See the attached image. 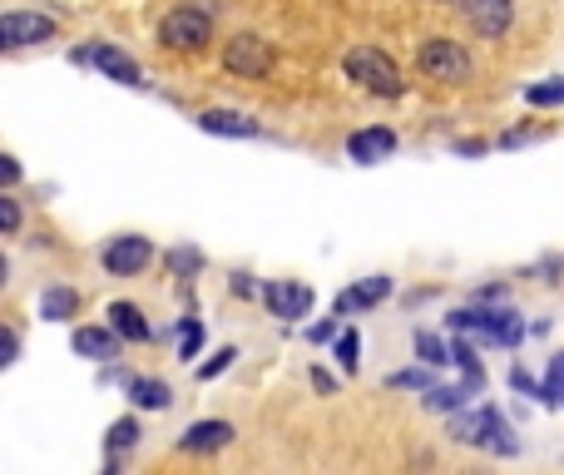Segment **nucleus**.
Instances as JSON below:
<instances>
[{
    "mask_svg": "<svg viewBox=\"0 0 564 475\" xmlns=\"http://www.w3.org/2000/svg\"><path fill=\"white\" fill-rule=\"evenodd\" d=\"M451 356L465 366V382H471L475 391H480V386H485V366L475 362V352H471V346H465V342H455V352H451Z\"/></svg>",
    "mask_w": 564,
    "mask_h": 475,
    "instance_id": "obj_24",
    "label": "nucleus"
},
{
    "mask_svg": "<svg viewBox=\"0 0 564 475\" xmlns=\"http://www.w3.org/2000/svg\"><path fill=\"white\" fill-rule=\"evenodd\" d=\"M174 267L178 273H193V267H203V257L198 253H174Z\"/></svg>",
    "mask_w": 564,
    "mask_h": 475,
    "instance_id": "obj_30",
    "label": "nucleus"
},
{
    "mask_svg": "<svg viewBox=\"0 0 564 475\" xmlns=\"http://www.w3.org/2000/svg\"><path fill=\"white\" fill-rule=\"evenodd\" d=\"M451 327H461V332H485L495 336V342L515 346L520 342V322H515V312H485V307H461V312H451Z\"/></svg>",
    "mask_w": 564,
    "mask_h": 475,
    "instance_id": "obj_7",
    "label": "nucleus"
},
{
    "mask_svg": "<svg viewBox=\"0 0 564 475\" xmlns=\"http://www.w3.org/2000/svg\"><path fill=\"white\" fill-rule=\"evenodd\" d=\"M471 391H475L471 382H465V386H431V391H425V406H431V411H455V406H461Z\"/></svg>",
    "mask_w": 564,
    "mask_h": 475,
    "instance_id": "obj_20",
    "label": "nucleus"
},
{
    "mask_svg": "<svg viewBox=\"0 0 564 475\" xmlns=\"http://www.w3.org/2000/svg\"><path fill=\"white\" fill-rule=\"evenodd\" d=\"M75 352L79 356H95V362H109V356L119 352L114 332H104V327H79L75 332Z\"/></svg>",
    "mask_w": 564,
    "mask_h": 475,
    "instance_id": "obj_16",
    "label": "nucleus"
},
{
    "mask_svg": "<svg viewBox=\"0 0 564 475\" xmlns=\"http://www.w3.org/2000/svg\"><path fill=\"white\" fill-rule=\"evenodd\" d=\"M416 65H421V75H431V79H465L471 75V55H465L461 45H451V40H425Z\"/></svg>",
    "mask_w": 564,
    "mask_h": 475,
    "instance_id": "obj_5",
    "label": "nucleus"
},
{
    "mask_svg": "<svg viewBox=\"0 0 564 475\" xmlns=\"http://www.w3.org/2000/svg\"><path fill=\"white\" fill-rule=\"evenodd\" d=\"M129 391H134V406H144V411H164L174 396H168L164 382H148V376H139V382H129Z\"/></svg>",
    "mask_w": 564,
    "mask_h": 475,
    "instance_id": "obj_19",
    "label": "nucleus"
},
{
    "mask_svg": "<svg viewBox=\"0 0 564 475\" xmlns=\"http://www.w3.org/2000/svg\"><path fill=\"white\" fill-rule=\"evenodd\" d=\"M263 302L273 307L277 317H307V312H312V292H307V287H297V283H267L263 287Z\"/></svg>",
    "mask_w": 564,
    "mask_h": 475,
    "instance_id": "obj_12",
    "label": "nucleus"
},
{
    "mask_svg": "<svg viewBox=\"0 0 564 475\" xmlns=\"http://www.w3.org/2000/svg\"><path fill=\"white\" fill-rule=\"evenodd\" d=\"M451 435H455V441H471V445H490L495 455H515L510 431H505L500 411H490V406H485V411H475V416H455Z\"/></svg>",
    "mask_w": 564,
    "mask_h": 475,
    "instance_id": "obj_3",
    "label": "nucleus"
},
{
    "mask_svg": "<svg viewBox=\"0 0 564 475\" xmlns=\"http://www.w3.org/2000/svg\"><path fill=\"white\" fill-rule=\"evenodd\" d=\"M148 263H154V243L139 233H124L104 247V273H114V277H134V273H144Z\"/></svg>",
    "mask_w": 564,
    "mask_h": 475,
    "instance_id": "obj_6",
    "label": "nucleus"
},
{
    "mask_svg": "<svg viewBox=\"0 0 564 475\" xmlns=\"http://www.w3.org/2000/svg\"><path fill=\"white\" fill-rule=\"evenodd\" d=\"M0 223H5V233H15V228H20V208H15V198H0Z\"/></svg>",
    "mask_w": 564,
    "mask_h": 475,
    "instance_id": "obj_28",
    "label": "nucleus"
},
{
    "mask_svg": "<svg viewBox=\"0 0 564 475\" xmlns=\"http://www.w3.org/2000/svg\"><path fill=\"white\" fill-rule=\"evenodd\" d=\"M416 352H421V362H425V366H445V362H455V356H445L441 336H431V332H416Z\"/></svg>",
    "mask_w": 564,
    "mask_h": 475,
    "instance_id": "obj_22",
    "label": "nucleus"
},
{
    "mask_svg": "<svg viewBox=\"0 0 564 475\" xmlns=\"http://www.w3.org/2000/svg\"><path fill=\"white\" fill-rule=\"evenodd\" d=\"M198 346H203V327L188 322L184 327V356H198Z\"/></svg>",
    "mask_w": 564,
    "mask_h": 475,
    "instance_id": "obj_29",
    "label": "nucleus"
},
{
    "mask_svg": "<svg viewBox=\"0 0 564 475\" xmlns=\"http://www.w3.org/2000/svg\"><path fill=\"white\" fill-rule=\"evenodd\" d=\"M346 154H352L356 164H381V158L396 154V134L391 129H362V134L346 139Z\"/></svg>",
    "mask_w": 564,
    "mask_h": 475,
    "instance_id": "obj_11",
    "label": "nucleus"
},
{
    "mask_svg": "<svg viewBox=\"0 0 564 475\" xmlns=\"http://www.w3.org/2000/svg\"><path fill=\"white\" fill-rule=\"evenodd\" d=\"M386 292H391V277H366L362 287H352V292H342V302H336V307H342V312H352V307H356V312H362V307H376V302H381Z\"/></svg>",
    "mask_w": 564,
    "mask_h": 475,
    "instance_id": "obj_17",
    "label": "nucleus"
},
{
    "mask_svg": "<svg viewBox=\"0 0 564 475\" xmlns=\"http://www.w3.org/2000/svg\"><path fill=\"white\" fill-rule=\"evenodd\" d=\"M139 441V426L134 421H114L109 426V451H129Z\"/></svg>",
    "mask_w": 564,
    "mask_h": 475,
    "instance_id": "obj_26",
    "label": "nucleus"
},
{
    "mask_svg": "<svg viewBox=\"0 0 564 475\" xmlns=\"http://www.w3.org/2000/svg\"><path fill=\"white\" fill-rule=\"evenodd\" d=\"M342 65H346V75H352L356 85H366L372 95H381V99L401 95V69H396L391 59L381 55V49H352Z\"/></svg>",
    "mask_w": 564,
    "mask_h": 475,
    "instance_id": "obj_2",
    "label": "nucleus"
},
{
    "mask_svg": "<svg viewBox=\"0 0 564 475\" xmlns=\"http://www.w3.org/2000/svg\"><path fill=\"white\" fill-rule=\"evenodd\" d=\"M540 401H544V406H554V411L564 406V356H554L550 376H544V386H540Z\"/></svg>",
    "mask_w": 564,
    "mask_h": 475,
    "instance_id": "obj_21",
    "label": "nucleus"
},
{
    "mask_svg": "<svg viewBox=\"0 0 564 475\" xmlns=\"http://www.w3.org/2000/svg\"><path fill=\"white\" fill-rule=\"evenodd\" d=\"M223 65H228V75H237V79H263L267 69H273V45H267L263 35H233L223 49Z\"/></svg>",
    "mask_w": 564,
    "mask_h": 475,
    "instance_id": "obj_4",
    "label": "nucleus"
},
{
    "mask_svg": "<svg viewBox=\"0 0 564 475\" xmlns=\"http://www.w3.org/2000/svg\"><path fill=\"white\" fill-rule=\"evenodd\" d=\"M75 65H99L109 79H119V85H144V69H139L134 59H129L124 49H114V45H85V49H75Z\"/></svg>",
    "mask_w": 564,
    "mask_h": 475,
    "instance_id": "obj_8",
    "label": "nucleus"
},
{
    "mask_svg": "<svg viewBox=\"0 0 564 475\" xmlns=\"http://www.w3.org/2000/svg\"><path fill=\"white\" fill-rule=\"evenodd\" d=\"M461 15H465V25H471L475 35L495 40V35H505V30H510L515 5H510V0H461Z\"/></svg>",
    "mask_w": 564,
    "mask_h": 475,
    "instance_id": "obj_10",
    "label": "nucleus"
},
{
    "mask_svg": "<svg viewBox=\"0 0 564 475\" xmlns=\"http://www.w3.org/2000/svg\"><path fill=\"white\" fill-rule=\"evenodd\" d=\"M336 362H342V372H356V362H362V336L356 332L336 336Z\"/></svg>",
    "mask_w": 564,
    "mask_h": 475,
    "instance_id": "obj_23",
    "label": "nucleus"
},
{
    "mask_svg": "<svg viewBox=\"0 0 564 475\" xmlns=\"http://www.w3.org/2000/svg\"><path fill=\"white\" fill-rule=\"evenodd\" d=\"M307 336H312V342H332L336 327H332V322H317V327H307Z\"/></svg>",
    "mask_w": 564,
    "mask_h": 475,
    "instance_id": "obj_32",
    "label": "nucleus"
},
{
    "mask_svg": "<svg viewBox=\"0 0 564 475\" xmlns=\"http://www.w3.org/2000/svg\"><path fill=\"white\" fill-rule=\"evenodd\" d=\"M524 99H530V104H564V79H554V85H530Z\"/></svg>",
    "mask_w": 564,
    "mask_h": 475,
    "instance_id": "obj_25",
    "label": "nucleus"
},
{
    "mask_svg": "<svg viewBox=\"0 0 564 475\" xmlns=\"http://www.w3.org/2000/svg\"><path fill=\"white\" fill-rule=\"evenodd\" d=\"M198 129H203V134H228V139L257 134V124L247 114H237V109H208V114H198Z\"/></svg>",
    "mask_w": 564,
    "mask_h": 475,
    "instance_id": "obj_14",
    "label": "nucleus"
},
{
    "mask_svg": "<svg viewBox=\"0 0 564 475\" xmlns=\"http://www.w3.org/2000/svg\"><path fill=\"white\" fill-rule=\"evenodd\" d=\"M158 40H164L168 49H178V55H193V49H203L208 40H213V20H208L198 5L168 10L164 25H158Z\"/></svg>",
    "mask_w": 564,
    "mask_h": 475,
    "instance_id": "obj_1",
    "label": "nucleus"
},
{
    "mask_svg": "<svg viewBox=\"0 0 564 475\" xmlns=\"http://www.w3.org/2000/svg\"><path fill=\"white\" fill-rule=\"evenodd\" d=\"M109 322H114V332L124 336V342H148V336H154L134 302H109Z\"/></svg>",
    "mask_w": 564,
    "mask_h": 475,
    "instance_id": "obj_15",
    "label": "nucleus"
},
{
    "mask_svg": "<svg viewBox=\"0 0 564 475\" xmlns=\"http://www.w3.org/2000/svg\"><path fill=\"white\" fill-rule=\"evenodd\" d=\"M228 441H233V426H228V421H193V426L184 431V441H178V445H184V451L208 455V451H223Z\"/></svg>",
    "mask_w": 564,
    "mask_h": 475,
    "instance_id": "obj_13",
    "label": "nucleus"
},
{
    "mask_svg": "<svg viewBox=\"0 0 564 475\" xmlns=\"http://www.w3.org/2000/svg\"><path fill=\"white\" fill-rule=\"evenodd\" d=\"M233 356H237V352H233V346H228V352H218V356H213V362H208V366H203V376H218V372H223V366H228V362H233Z\"/></svg>",
    "mask_w": 564,
    "mask_h": 475,
    "instance_id": "obj_31",
    "label": "nucleus"
},
{
    "mask_svg": "<svg viewBox=\"0 0 564 475\" xmlns=\"http://www.w3.org/2000/svg\"><path fill=\"white\" fill-rule=\"evenodd\" d=\"M55 35V20L49 15H30V10H10L0 20V45L5 49H20V45H40V40Z\"/></svg>",
    "mask_w": 564,
    "mask_h": 475,
    "instance_id": "obj_9",
    "label": "nucleus"
},
{
    "mask_svg": "<svg viewBox=\"0 0 564 475\" xmlns=\"http://www.w3.org/2000/svg\"><path fill=\"white\" fill-rule=\"evenodd\" d=\"M79 312V292H69V287H49L45 297H40V317H49V322H65V317Z\"/></svg>",
    "mask_w": 564,
    "mask_h": 475,
    "instance_id": "obj_18",
    "label": "nucleus"
},
{
    "mask_svg": "<svg viewBox=\"0 0 564 475\" xmlns=\"http://www.w3.org/2000/svg\"><path fill=\"white\" fill-rule=\"evenodd\" d=\"M386 386H425V391H431V376L425 372H391L386 376Z\"/></svg>",
    "mask_w": 564,
    "mask_h": 475,
    "instance_id": "obj_27",
    "label": "nucleus"
}]
</instances>
